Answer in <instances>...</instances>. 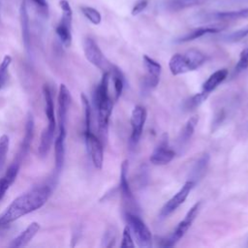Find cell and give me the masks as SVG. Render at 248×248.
I'll return each instance as SVG.
<instances>
[{"label": "cell", "instance_id": "obj_1", "mask_svg": "<svg viewBox=\"0 0 248 248\" xmlns=\"http://www.w3.org/2000/svg\"><path fill=\"white\" fill-rule=\"evenodd\" d=\"M51 189L47 185L37 186L20 195L0 216V226H6L18 218L41 208L48 200Z\"/></svg>", "mask_w": 248, "mask_h": 248}, {"label": "cell", "instance_id": "obj_2", "mask_svg": "<svg viewBox=\"0 0 248 248\" xmlns=\"http://www.w3.org/2000/svg\"><path fill=\"white\" fill-rule=\"evenodd\" d=\"M109 78V72H105L100 83L94 92V104L97 110L98 129L99 133L103 137L107 136L108 121L113 107V103L108 95Z\"/></svg>", "mask_w": 248, "mask_h": 248}, {"label": "cell", "instance_id": "obj_3", "mask_svg": "<svg viewBox=\"0 0 248 248\" xmlns=\"http://www.w3.org/2000/svg\"><path fill=\"white\" fill-rule=\"evenodd\" d=\"M205 55L198 49H189L185 53L173 54L169 62L170 73L173 76L181 75L189 71H194L202 65Z\"/></svg>", "mask_w": 248, "mask_h": 248}, {"label": "cell", "instance_id": "obj_4", "mask_svg": "<svg viewBox=\"0 0 248 248\" xmlns=\"http://www.w3.org/2000/svg\"><path fill=\"white\" fill-rule=\"evenodd\" d=\"M125 219L131 233L136 239L137 244L142 248L151 247L152 234L144 222L138 215H135L131 212H126Z\"/></svg>", "mask_w": 248, "mask_h": 248}, {"label": "cell", "instance_id": "obj_5", "mask_svg": "<svg viewBox=\"0 0 248 248\" xmlns=\"http://www.w3.org/2000/svg\"><path fill=\"white\" fill-rule=\"evenodd\" d=\"M60 8L62 10V17L56 27V33L61 43L66 46H70L72 43V8L67 0H60Z\"/></svg>", "mask_w": 248, "mask_h": 248}, {"label": "cell", "instance_id": "obj_6", "mask_svg": "<svg viewBox=\"0 0 248 248\" xmlns=\"http://www.w3.org/2000/svg\"><path fill=\"white\" fill-rule=\"evenodd\" d=\"M201 205H202V202H196L191 208L190 210L187 212V214L185 215L184 219L177 225V227L175 228V230L173 231V232L168 237L166 238L164 241V246L167 247H171L174 244H176V242H178L180 240L181 237L184 236V234L187 232V231L190 229V227L192 226L194 220L196 219V217L199 214V211L201 209Z\"/></svg>", "mask_w": 248, "mask_h": 248}, {"label": "cell", "instance_id": "obj_7", "mask_svg": "<svg viewBox=\"0 0 248 248\" xmlns=\"http://www.w3.org/2000/svg\"><path fill=\"white\" fill-rule=\"evenodd\" d=\"M83 49L87 60L91 64L102 70L104 73L110 71L112 64L107 59L97 43L92 38L87 37L84 40Z\"/></svg>", "mask_w": 248, "mask_h": 248}, {"label": "cell", "instance_id": "obj_8", "mask_svg": "<svg viewBox=\"0 0 248 248\" xmlns=\"http://www.w3.org/2000/svg\"><path fill=\"white\" fill-rule=\"evenodd\" d=\"M57 101H58V108H57L58 134L62 136H66L68 111L71 104V94L65 84H60L59 86Z\"/></svg>", "mask_w": 248, "mask_h": 248}, {"label": "cell", "instance_id": "obj_9", "mask_svg": "<svg viewBox=\"0 0 248 248\" xmlns=\"http://www.w3.org/2000/svg\"><path fill=\"white\" fill-rule=\"evenodd\" d=\"M195 182L193 180H188L186 181L183 186L179 189V191L174 194L162 207L160 213H159V218L160 219H165L169 215H170L177 207H179L187 199L188 195L192 191V189L195 186Z\"/></svg>", "mask_w": 248, "mask_h": 248}, {"label": "cell", "instance_id": "obj_10", "mask_svg": "<svg viewBox=\"0 0 248 248\" xmlns=\"http://www.w3.org/2000/svg\"><path fill=\"white\" fill-rule=\"evenodd\" d=\"M84 139L87 151L95 168L101 170L104 162V149L101 140L91 132H84Z\"/></svg>", "mask_w": 248, "mask_h": 248}, {"label": "cell", "instance_id": "obj_11", "mask_svg": "<svg viewBox=\"0 0 248 248\" xmlns=\"http://www.w3.org/2000/svg\"><path fill=\"white\" fill-rule=\"evenodd\" d=\"M146 120V110L141 106H136L131 114V126L132 134L130 137V145L135 147L141 136L143 125Z\"/></svg>", "mask_w": 248, "mask_h": 248}, {"label": "cell", "instance_id": "obj_12", "mask_svg": "<svg viewBox=\"0 0 248 248\" xmlns=\"http://www.w3.org/2000/svg\"><path fill=\"white\" fill-rule=\"evenodd\" d=\"M174 151L169 147L168 135L164 134L159 144L152 151L149 160L153 165H166L174 158Z\"/></svg>", "mask_w": 248, "mask_h": 248}, {"label": "cell", "instance_id": "obj_13", "mask_svg": "<svg viewBox=\"0 0 248 248\" xmlns=\"http://www.w3.org/2000/svg\"><path fill=\"white\" fill-rule=\"evenodd\" d=\"M142 60H143V65L147 71V76L145 78V84L149 88L156 87L160 79L162 67L157 61H155L154 59L150 58L147 55H143Z\"/></svg>", "mask_w": 248, "mask_h": 248}, {"label": "cell", "instance_id": "obj_14", "mask_svg": "<svg viewBox=\"0 0 248 248\" xmlns=\"http://www.w3.org/2000/svg\"><path fill=\"white\" fill-rule=\"evenodd\" d=\"M127 172H128V161L125 160L122 165H121V170H120V184H119V189H120V194L122 201L124 202L125 204L128 206H132L136 204L134 196L132 194L131 188L129 186L128 178H127Z\"/></svg>", "mask_w": 248, "mask_h": 248}, {"label": "cell", "instance_id": "obj_15", "mask_svg": "<svg viewBox=\"0 0 248 248\" xmlns=\"http://www.w3.org/2000/svg\"><path fill=\"white\" fill-rule=\"evenodd\" d=\"M56 130V123H49L47 126L44 129L42 135H41V140L39 144V154L42 158L47 156L51 144L53 142L54 139V133Z\"/></svg>", "mask_w": 248, "mask_h": 248}, {"label": "cell", "instance_id": "obj_16", "mask_svg": "<svg viewBox=\"0 0 248 248\" xmlns=\"http://www.w3.org/2000/svg\"><path fill=\"white\" fill-rule=\"evenodd\" d=\"M39 230H40V225L37 222H32L18 236H16L12 241L10 246L14 248H19L27 245L33 239V237L36 235Z\"/></svg>", "mask_w": 248, "mask_h": 248}, {"label": "cell", "instance_id": "obj_17", "mask_svg": "<svg viewBox=\"0 0 248 248\" xmlns=\"http://www.w3.org/2000/svg\"><path fill=\"white\" fill-rule=\"evenodd\" d=\"M34 130H35L34 118H33L32 114H29L27 117V120H26L25 133H24V136L22 139V142L20 145V151H19V154L17 157V159H19L20 161L27 154V152L30 148V145H31V142H32V140L34 137Z\"/></svg>", "mask_w": 248, "mask_h": 248}, {"label": "cell", "instance_id": "obj_18", "mask_svg": "<svg viewBox=\"0 0 248 248\" xmlns=\"http://www.w3.org/2000/svg\"><path fill=\"white\" fill-rule=\"evenodd\" d=\"M248 17V8L237 10V11H226V12H215L207 14L204 18L207 20H234L239 18Z\"/></svg>", "mask_w": 248, "mask_h": 248}, {"label": "cell", "instance_id": "obj_19", "mask_svg": "<svg viewBox=\"0 0 248 248\" xmlns=\"http://www.w3.org/2000/svg\"><path fill=\"white\" fill-rule=\"evenodd\" d=\"M225 28L224 25H207V26H202L199 27L193 31H191L190 33L180 37L179 39H177V42L179 43H185V42H189V41H193L195 39H198L200 37H202L205 34H209V33H217L222 31Z\"/></svg>", "mask_w": 248, "mask_h": 248}, {"label": "cell", "instance_id": "obj_20", "mask_svg": "<svg viewBox=\"0 0 248 248\" xmlns=\"http://www.w3.org/2000/svg\"><path fill=\"white\" fill-rule=\"evenodd\" d=\"M20 25H21V34L22 41L25 46V48L29 50L30 48V24H29V16L27 13V7L25 1L22 2L20 7Z\"/></svg>", "mask_w": 248, "mask_h": 248}, {"label": "cell", "instance_id": "obj_21", "mask_svg": "<svg viewBox=\"0 0 248 248\" xmlns=\"http://www.w3.org/2000/svg\"><path fill=\"white\" fill-rule=\"evenodd\" d=\"M228 76V70L227 69H221L209 76V78L204 81L202 84V92L209 95L211 91H213Z\"/></svg>", "mask_w": 248, "mask_h": 248}, {"label": "cell", "instance_id": "obj_22", "mask_svg": "<svg viewBox=\"0 0 248 248\" xmlns=\"http://www.w3.org/2000/svg\"><path fill=\"white\" fill-rule=\"evenodd\" d=\"M65 139L66 136L57 135L54 141V151H55V170L59 173L63 168L65 160Z\"/></svg>", "mask_w": 248, "mask_h": 248}, {"label": "cell", "instance_id": "obj_23", "mask_svg": "<svg viewBox=\"0 0 248 248\" xmlns=\"http://www.w3.org/2000/svg\"><path fill=\"white\" fill-rule=\"evenodd\" d=\"M208 163H209V155L208 154H203L194 165L190 176L191 179L193 180L195 183L198 179L202 178L203 176V174L205 173L207 167H208Z\"/></svg>", "mask_w": 248, "mask_h": 248}, {"label": "cell", "instance_id": "obj_24", "mask_svg": "<svg viewBox=\"0 0 248 248\" xmlns=\"http://www.w3.org/2000/svg\"><path fill=\"white\" fill-rule=\"evenodd\" d=\"M198 122H199V116H197V115H194L188 119L184 129L182 130V132L178 138V142H179L180 146L186 144L189 141V140L191 139V137L194 134V131H195V128H196Z\"/></svg>", "mask_w": 248, "mask_h": 248}, {"label": "cell", "instance_id": "obj_25", "mask_svg": "<svg viewBox=\"0 0 248 248\" xmlns=\"http://www.w3.org/2000/svg\"><path fill=\"white\" fill-rule=\"evenodd\" d=\"M109 75H110V78H112V81H113L115 100H117L120 97V95L123 91L124 77H123V74L120 71V69L118 67H116L115 65H112V67L109 71Z\"/></svg>", "mask_w": 248, "mask_h": 248}, {"label": "cell", "instance_id": "obj_26", "mask_svg": "<svg viewBox=\"0 0 248 248\" xmlns=\"http://www.w3.org/2000/svg\"><path fill=\"white\" fill-rule=\"evenodd\" d=\"M44 98H45V112L49 123H56L54 115V104L51 92L48 86H44Z\"/></svg>", "mask_w": 248, "mask_h": 248}, {"label": "cell", "instance_id": "obj_27", "mask_svg": "<svg viewBox=\"0 0 248 248\" xmlns=\"http://www.w3.org/2000/svg\"><path fill=\"white\" fill-rule=\"evenodd\" d=\"M10 139L7 135H3L0 138V172L3 170L7 159V154L9 151Z\"/></svg>", "mask_w": 248, "mask_h": 248}, {"label": "cell", "instance_id": "obj_28", "mask_svg": "<svg viewBox=\"0 0 248 248\" xmlns=\"http://www.w3.org/2000/svg\"><path fill=\"white\" fill-rule=\"evenodd\" d=\"M80 10H81L82 14L85 16V17L93 24L97 25L101 22V19H102L101 14L96 9H94L92 7H88V6H82L80 8Z\"/></svg>", "mask_w": 248, "mask_h": 248}, {"label": "cell", "instance_id": "obj_29", "mask_svg": "<svg viewBox=\"0 0 248 248\" xmlns=\"http://www.w3.org/2000/svg\"><path fill=\"white\" fill-rule=\"evenodd\" d=\"M81 103L83 107V111H84V125H85V131L84 132H89L91 131L90 126H91V107L89 104L88 99L84 94H81Z\"/></svg>", "mask_w": 248, "mask_h": 248}, {"label": "cell", "instance_id": "obj_30", "mask_svg": "<svg viewBox=\"0 0 248 248\" xmlns=\"http://www.w3.org/2000/svg\"><path fill=\"white\" fill-rule=\"evenodd\" d=\"M207 96L208 95L202 91L201 93H197L185 102L184 108L187 109H194L197 107H199L207 98Z\"/></svg>", "mask_w": 248, "mask_h": 248}, {"label": "cell", "instance_id": "obj_31", "mask_svg": "<svg viewBox=\"0 0 248 248\" xmlns=\"http://www.w3.org/2000/svg\"><path fill=\"white\" fill-rule=\"evenodd\" d=\"M12 62V57L10 55H6L2 62L0 63V89L5 85L6 80L8 78V70Z\"/></svg>", "mask_w": 248, "mask_h": 248}, {"label": "cell", "instance_id": "obj_32", "mask_svg": "<svg viewBox=\"0 0 248 248\" xmlns=\"http://www.w3.org/2000/svg\"><path fill=\"white\" fill-rule=\"evenodd\" d=\"M116 240V230L114 227H109L104 233L102 239V246L104 247H112L115 245Z\"/></svg>", "mask_w": 248, "mask_h": 248}, {"label": "cell", "instance_id": "obj_33", "mask_svg": "<svg viewBox=\"0 0 248 248\" xmlns=\"http://www.w3.org/2000/svg\"><path fill=\"white\" fill-rule=\"evenodd\" d=\"M20 160L16 158V161H14L8 168V170H6L5 172V177L10 181L11 184L14 183V181L16 180V176H17V173H18V170H19V167H20Z\"/></svg>", "mask_w": 248, "mask_h": 248}, {"label": "cell", "instance_id": "obj_34", "mask_svg": "<svg viewBox=\"0 0 248 248\" xmlns=\"http://www.w3.org/2000/svg\"><path fill=\"white\" fill-rule=\"evenodd\" d=\"M207 0H172L170 3V6L172 9H181L186 7H191L194 5H199L203 2H206Z\"/></svg>", "mask_w": 248, "mask_h": 248}, {"label": "cell", "instance_id": "obj_35", "mask_svg": "<svg viewBox=\"0 0 248 248\" xmlns=\"http://www.w3.org/2000/svg\"><path fill=\"white\" fill-rule=\"evenodd\" d=\"M248 68V47L244 48L239 55L238 62L235 65V73H240Z\"/></svg>", "mask_w": 248, "mask_h": 248}, {"label": "cell", "instance_id": "obj_36", "mask_svg": "<svg viewBox=\"0 0 248 248\" xmlns=\"http://www.w3.org/2000/svg\"><path fill=\"white\" fill-rule=\"evenodd\" d=\"M120 246L122 248H134L135 247V243L133 240V236L131 233V231L129 229L128 226H126L123 230V233H122V241Z\"/></svg>", "mask_w": 248, "mask_h": 248}, {"label": "cell", "instance_id": "obj_37", "mask_svg": "<svg viewBox=\"0 0 248 248\" xmlns=\"http://www.w3.org/2000/svg\"><path fill=\"white\" fill-rule=\"evenodd\" d=\"M246 36H248V26L243 27L237 31H234V32L227 35L225 37V40L228 42H237V41H240L241 39L245 38Z\"/></svg>", "mask_w": 248, "mask_h": 248}, {"label": "cell", "instance_id": "obj_38", "mask_svg": "<svg viewBox=\"0 0 248 248\" xmlns=\"http://www.w3.org/2000/svg\"><path fill=\"white\" fill-rule=\"evenodd\" d=\"M31 1L34 3L38 13L44 17H47V16H48V6H47L46 1V0H31Z\"/></svg>", "mask_w": 248, "mask_h": 248}, {"label": "cell", "instance_id": "obj_39", "mask_svg": "<svg viewBox=\"0 0 248 248\" xmlns=\"http://www.w3.org/2000/svg\"><path fill=\"white\" fill-rule=\"evenodd\" d=\"M148 1L149 0H138L132 9V15L137 16V15L140 14L147 7Z\"/></svg>", "mask_w": 248, "mask_h": 248}, {"label": "cell", "instance_id": "obj_40", "mask_svg": "<svg viewBox=\"0 0 248 248\" xmlns=\"http://www.w3.org/2000/svg\"><path fill=\"white\" fill-rule=\"evenodd\" d=\"M12 184L10 183V181L5 177H1L0 178V201L3 199V197L5 196L7 190L10 188Z\"/></svg>", "mask_w": 248, "mask_h": 248}]
</instances>
